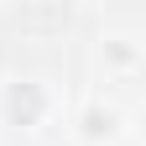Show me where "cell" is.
Instances as JSON below:
<instances>
[{"instance_id": "1", "label": "cell", "mask_w": 146, "mask_h": 146, "mask_svg": "<svg viewBox=\"0 0 146 146\" xmlns=\"http://www.w3.org/2000/svg\"><path fill=\"white\" fill-rule=\"evenodd\" d=\"M5 104H11V115H16V120H31L36 110H42V94H36L31 84H21V89H11V99H5Z\"/></svg>"}]
</instances>
